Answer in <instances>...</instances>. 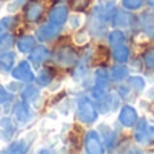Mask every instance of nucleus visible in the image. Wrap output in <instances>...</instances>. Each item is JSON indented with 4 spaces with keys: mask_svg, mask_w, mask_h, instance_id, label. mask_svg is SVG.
I'll return each instance as SVG.
<instances>
[{
    "mask_svg": "<svg viewBox=\"0 0 154 154\" xmlns=\"http://www.w3.org/2000/svg\"><path fill=\"white\" fill-rule=\"evenodd\" d=\"M79 118L84 123H92L97 118V112L95 109V106L91 103L89 99L81 97L79 100Z\"/></svg>",
    "mask_w": 154,
    "mask_h": 154,
    "instance_id": "1",
    "label": "nucleus"
},
{
    "mask_svg": "<svg viewBox=\"0 0 154 154\" xmlns=\"http://www.w3.org/2000/svg\"><path fill=\"white\" fill-rule=\"evenodd\" d=\"M135 139L141 145H149L154 141V126L149 125L145 119L139 122L135 130Z\"/></svg>",
    "mask_w": 154,
    "mask_h": 154,
    "instance_id": "2",
    "label": "nucleus"
},
{
    "mask_svg": "<svg viewBox=\"0 0 154 154\" xmlns=\"http://www.w3.org/2000/svg\"><path fill=\"white\" fill-rule=\"evenodd\" d=\"M85 147L88 153H103V145H101L100 137L96 131H89L85 137Z\"/></svg>",
    "mask_w": 154,
    "mask_h": 154,
    "instance_id": "3",
    "label": "nucleus"
},
{
    "mask_svg": "<svg viewBox=\"0 0 154 154\" xmlns=\"http://www.w3.org/2000/svg\"><path fill=\"white\" fill-rule=\"evenodd\" d=\"M137 119H138V114H137V109L131 106H125L122 109H120L119 114V120L123 126L126 127H131L137 123Z\"/></svg>",
    "mask_w": 154,
    "mask_h": 154,
    "instance_id": "4",
    "label": "nucleus"
},
{
    "mask_svg": "<svg viewBox=\"0 0 154 154\" xmlns=\"http://www.w3.org/2000/svg\"><path fill=\"white\" fill-rule=\"evenodd\" d=\"M12 76L18 80H22V81H31L34 79V75L31 72V68H30L29 62L23 61L18 65V66L14 69Z\"/></svg>",
    "mask_w": 154,
    "mask_h": 154,
    "instance_id": "5",
    "label": "nucleus"
},
{
    "mask_svg": "<svg viewBox=\"0 0 154 154\" xmlns=\"http://www.w3.org/2000/svg\"><path fill=\"white\" fill-rule=\"evenodd\" d=\"M68 18V10L64 5H58V7H54L50 11V22L56 26H61Z\"/></svg>",
    "mask_w": 154,
    "mask_h": 154,
    "instance_id": "6",
    "label": "nucleus"
},
{
    "mask_svg": "<svg viewBox=\"0 0 154 154\" xmlns=\"http://www.w3.org/2000/svg\"><path fill=\"white\" fill-rule=\"evenodd\" d=\"M139 22H141V26L143 29V32L146 34V37L154 38V16L152 14H142L141 18H139Z\"/></svg>",
    "mask_w": 154,
    "mask_h": 154,
    "instance_id": "7",
    "label": "nucleus"
},
{
    "mask_svg": "<svg viewBox=\"0 0 154 154\" xmlns=\"http://www.w3.org/2000/svg\"><path fill=\"white\" fill-rule=\"evenodd\" d=\"M14 115L15 118L19 120L20 123H24V122H29L30 118H31V112H30V107L24 103H19L18 106L15 107L14 109Z\"/></svg>",
    "mask_w": 154,
    "mask_h": 154,
    "instance_id": "8",
    "label": "nucleus"
},
{
    "mask_svg": "<svg viewBox=\"0 0 154 154\" xmlns=\"http://www.w3.org/2000/svg\"><path fill=\"white\" fill-rule=\"evenodd\" d=\"M131 23H133V16L127 12H123V11H119L116 12V15L114 16V26L119 27V29H123V27H130Z\"/></svg>",
    "mask_w": 154,
    "mask_h": 154,
    "instance_id": "9",
    "label": "nucleus"
},
{
    "mask_svg": "<svg viewBox=\"0 0 154 154\" xmlns=\"http://www.w3.org/2000/svg\"><path fill=\"white\" fill-rule=\"evenodd\" d=\"M54 26H56V24L51 23V24H46V26L41 27L37 31V37L39 38L41 41H48V39H50V38H53L54 35L58 32V29Z\"/></svg>",
    "mask_w": 154,
    "mask_h": 154,
    "instance_id": "10",
    "label": "nucleus"
},
{
    "mask_svg": "<svg viewBox=\"0 0 154 154\" xmlns=\"http://www.w3.org/2000/svg\"><path fill=\"white\" fill-rule=\"evenodd\" d=\"M58 61L64 65H72L76 61V53L69 48H65L60 50L58 53Z\"/></svg>",
    "mask_w": 154,
    "mask_h": 154,
    "instance_id": "11",
    "label": "nucleus"
},
{
    "mask_svg": "<svg viewBox=\"0 0 154 154\" xmlns=\"http://www.w3.org/2000/svg\"><path fill=\"white\" fill-rule=\"evenodd\" d=\"M114 57L118 62H126L130 57V50H128L127 46L122 45H116L114 49Z\"/></svg>",
    "mask_w": 154,
    "mask_h": 154,
    "instance_id": "12",
    "label": "nucleus"
},
{
    "mask_svg": "<svg viewBox=\"0 0 154 154\" xmlns=\"http://www.w3.org/2000/svg\"><path fill=\"white\" fill-rule=\"evenodd\" d=\"M41 12H42V7L38 4L37 2H32L29 4V8H27V19L29 20H37L41 16Z\"/></svg>",
    "mask_w": 154,
    "mask_h": 154,
    "instance_id": "13",
    "label": "nucleus"
},
{
    "mask_svg": "<svg viewBox=\"0 0 154 154\" xmlns=\"http://www.w3.org/2000/svg\"><path fill=\"white\" fill-rule=\"evenodd\" d=\"M48 56H49L48 50H46L45 48H39V49L32 51L31 56H30V60H31V62L34 65H39L41 62L45 61V60L48 58Z\"/></svg>",
    "mask_w": 154,
    "mask_h": 154,
    "instance_id": "14",
    "label": "nucleus"
},
{
    "mask_svg": "<svg viewBox=\"0 0 154 154\" xmlns=\"http://www.w3.org/2000/svg\"><path fill=\"white\" fill-rule=\"evenodd\" d=\"M14 61H15V54L14 53H3V54H0V69L10 70L11 66L14 65Z\"/></svg>",
    "mask_w": 154,
    "mask_h": 154,
    "instance_id": "15",
    "label": "nucleus"
},
{
    "mask_svg": "<svg viewBox=\"0 0 154 154\" xmlns=\"http://www.w3.org/2000/svg\"><path fill=\"white\" fill-rule=\"evenodd\" d=\"M35 46V39L32 37H24L19 41L18 43V49L22 51V53H29L34 49Z\"/></svg>",
    "mask_w": 154,
    "mask_h": 154,
    "instance_id": "16",
    "label": "nucleus"
},
{
    "mask_svg": "<svg viewBox=\"0 0 154 154\" xmlns=\"http://www.w3.org/2000/svg\"><path fill=\"white\" fill-rule=\"evenodd\" d=\"M128 75V69L126 66H114L111 69V79L115 80V81H122L123 79H126Z\"/></svg>",
    "mask_w": 154,
    "mask_h": 154,
    "instance_id": "17",
    "label": "nucleus"
},
{
    "mask_svg": "<svg viewBox=\"0 0 154 154\" xmlns=\"http://www.w3.org/2000/svg\"><path fill=\"white\" fill-rule=\"evenodd\" d=\"M128 82H130V87L133 88L134 91H138V92L143 91V88L146 87V81H145V79L142 76H133V77H130Z\"/></svg>",
    "mask_w": 154,
    "mask_h": 154,
    "instance_id": "18",
    "label": "nucleus"
},
{
    "mask_svg": "<svg viewBox=\"0 0 154 154\" xmlns=\"http://www.w3.org/2000/svg\"><path fill=\"white\" fill-rule=\"evenodd\" d=\"M109 43L114 46L116 45H122L125 42V34H123L120 30H114V31L109 34Z\"/></svg>",
    "mask_w": 154,
    "mask_h": 154,
    "instance_id": "19",
    "label": "nucleus"
},
{
    "mask_svg": "<svg viewBox=\"0 0 154 154\" xmlns=\"http://www.w3.org/2000/svg\"><path fill=\"white\" fill-rule=\"evenodd\" d=\"M51 79H53V73L49 69H43L38 76V81H39L41 85H48L51 81Z\"/></svg>",
    "mask_w": 154,
    "mask_h": 154,
    "instance_id": "20",
    "label": "nucleus"
},
{
    "mask_svg": "<svg viewBox=\"0 0 154 154\" xmlns=\"http://www.w3.org/2000/svg\"><path fill=\"white\" fill-rule=\"evenodd\" d=\"M122 4L127 10H138L142 7L143 0H122Z\"/></svg>",
    "mask_w": 154,
    "mask_h": 154,
    "instance_id": "21",
    "label": "nucleus"
},
{
    "mask_svg": "<svg viewBox=\"0 0 154 154\" xmlns=\"http://www.w3.org/2000/svg\"><path fill=\"white\" fill-rule=\"evenodd\" d=\"M143 62L149 69L154 70V49H149V50L143 54Z\"/></svg>",
    "mask_w": 154,
    "mask_h": 154,
    "instance_id": "22",
    "label": "nucleus"
},
{
    "mask_svg": "<svg viewBox=\"0 0 154 154\" xmlns=\"http://www.w3.org/2000/svg\"><path fill=\"white\" fill-rule=\"evenodd\" d=\"M27 149V145L24 143L23 141H18V142H14L12 145L10 146V149H8V152L11 153H24Z\"/></svg>",
    "mask_w": 154,
    "mask_h": 154,
    "instance_id": "23",
    "label": "nucleus"
},
{
    "mask_svg": "<svg viewBox=\"0 0 154 154\" xmlns=\"http://www.w3.org/2000/svg\"><path fill=\"white\" fill-rule=\"evenodd\" d=\"M12 45H14L12 35L5 34V35H3V37L0 38V49H4V50H7V49H10Z\"/></svg>",
    "mask_w": 154,
    "mask_h": 154,
    "instance_id": "24",
    "label": "nucleus"
},
{
    "mask_svg": "<svg viewBox=\"0 0 154 154\" xmlns=\"http://www.w3.org/2000/svg\"><path fill=\"white\" fill-rule=\"evenodd\" d=\"M91 2H92V0H72L70 4H72V7L75 8V10H85V8L89 5Z\"/></svg>",
    "mask_w": 154,
    "mask_h": 154,
    "instance_id": "25",
    "label": "nucleus"
},
{
    "mask_svg": "<svg viewBox=\"0 0 154 154\" xmlns=\"http://www.w3.org/2000/svg\"><path fill=\"white\" fill-rule=\"evenodd\" d=\"M38 93V89L35 87H29L23 93H22V97L26 99V100H30V99H34Z\"/></svg>",
    "mask_w": 154,
    "mask_h": 154,
    "instance_id": "26",
    "label": "nucleus"
},
{
    "mask_svg": "<svg viewBox=\"0 0 154 154\" xmlns=\"http://www.w3.org/2000/svg\"><path fill=\"white\" fill-rule=\"evenodd\" d=\"M82 22H84V19H82L81 15H73L72 18H70V26H72L73 29H79L82 24Z\"/></svg>",
    "mask_w": 154,
    "mask_h": 154,
    "instance_id": "27",
    "label": "nucleus"
},
{
    "mask_svg": "<svg viewBox=\"0 0 154 154\" xmlns=\"http://www.w3.org/2000/svg\"><path fill=\"white\" fill-rule=\"evenodd\" d=\"M75 42L77 45H84V43L88 42V34L85 31H81L75 37Z\"/></svg>",
    "mask_w": 154,
    "mask_h": 154,
    "instance_id": "28",
    "label": "nucleus"
},
{
    "mask_svg": "<svg viewBox=\"0 0 154 154\" xmlns=\"http://www.w3.org/2000/svg\"><path fill=\"white\" fill-rule=\"evenodd\" d=\"M7 97H8V93L5 92V89L0 85V103L2 101H4V100H7Z\"/></svg>",
    "mask_w": 154,
    "mask_h": 154,
    "instance_id": "29",
    "label": "nucleus"
},
{
    "mask_svg": "<svg viewBox=\"0 0 154 154\" xmlns=\"http://www.w3.org/2000/svg\"><path fill=\"white\" fill-rule=\"evenodd\" d=\"M14 23H15V19H14V18H10V19L7 18V19H4V20H3V24H4V26H7V27L8 26L11 27Z\"/></svg>",
    "mask_w": 154,
    "mask_h": 154,
    "instance_id": "30",
    "label": "nucleus"
},
{
    "mask_svg": "<svg viewBox=\"0 0 154 154\" xmlns=\"http://www.w3.org/2000/svg\"><path fill=\"white\" fill-rule=\"evenodd\" d=\"M147 3H149L150 5H154V0H147Z\"/></svg>",
    "mask_w": 154,
    "mask_h": 154,
    "instance_id": "31",
    "label": "nucleus"
},
{
    "mask_svg": "<svg viewBox=\"0 0 154 154\" xmlns=\"http://www.w3.org/2000/svg\"><path fill=\"white\" fill-rule=\"evenodd\" d=\"M2 30H3V29H2V26H0V32H2Z\"/></svg>",
    "mask_w": 154,
    "mask_h": 154,
    "instance_id": "32",
    "label": "nucleus"
}]
</instances>
